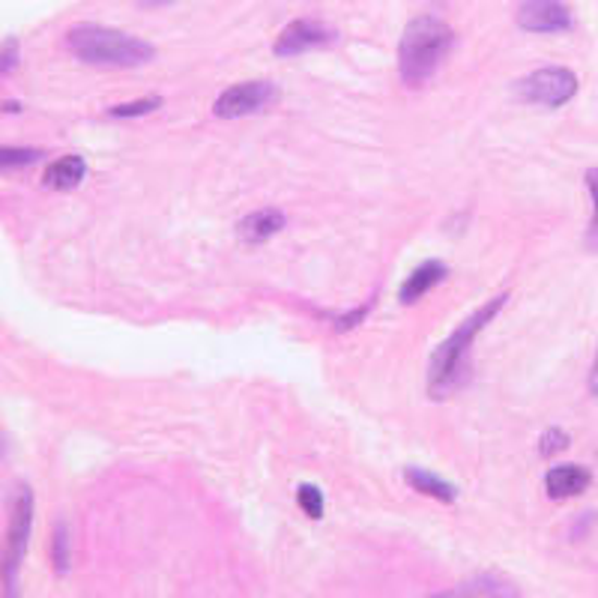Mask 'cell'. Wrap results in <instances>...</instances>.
<instances>
[{
  "label": "cell",
  "mask_w": 598,
  "mask_h": 598,
  "mask_svg": "<svg viewBox=\"0 0 598 598\" xmlns=\"http://www.w3.org/2000/svg\"><path fill=\"white\" fill-rule=\"evenodd\" d=\"M329 39H332V30H329L327 24L312 22V19H296L294 24H288L282 34H279L272 51L279 58H296V54H305L312 48L327 46Z\"/></svg>",
  "instance_id": "ba28073f"
},
{
  "label": "cell",
  "mask_w": 598,
  "mask_h": 598,
  "mask_svg": "<svg viewBox=\"0 0 598 598\" xmlns=\"http://www.w3.org/2000/svg\"><path fill=\"white\" fill-rule=\"evenodd\" d=\"M569 447H572V437H569V431H563V428H548V431L539 437V455L541 457L560 455V452H565Z\"/></svg>",
  "instance_id": "2e32d148"
},
{
  "label": "cell",
  "mask_w": 598,
  "mask_h": 598,
  "mask_svg": "<svg viewBox=\"0 0 598 598\" xmlns=\"http://www.w3.org/2000/svg\"><path fill=\"white\" fill-rule=\"evenodd\" d=\"M156 108H162V99L159 96H150V99H138V102H126V106H114L108 111V118H144Z\"/></svg>",
  "instance_id": "ac0fdd59"
},
{
  "label": "cell",
  "mask_w": 598,
  "mask_h": 598,
  "mask_svg": "<svg viewBox=\"0 0 598 598\" xmlns=\"http://www.w3.org/2000/svg\"><path fill=\"white\" fill-rule=\"evenodd\" d=\"M593 485V473L581 464H557L545 473V491L551 500H572Z\"/></svg>",
  "instance_id": "9c48e42d"
},
{
  "label": "cell",
  "mask_w": 598,
  "mask_h": 598,
  "mask_svg": "<svg viewBox=\"0 0 598 598\" xmlns=\"http://www.w3.org/2000/svg\"><path fill=\"white\" fill-rule=\"evenodd\" d=\"M276 99V87L270 82H243L228 87L219 99H216V118L236 120L246 118V114H258Z\"/></svg>",
  "instance_id": "8992f818"
},
{
  "label": "cell",
  "mask_w": 598,
  "mask_h": 598,
  "mask_svg": "<svg viewBox=\"0 0 598 598\" xmlns=\"http://www.w3.org/2000/svg\"><path fill=\"white\" fill-rule=\"evenodd\" d=\"M584 180H587L589 198H593V222L587 228V248L598 252V168H589Z\"/></svg>",
  "instance_id": "e0dca14e"
},
{
  "label": "cell",
  "mask_w": 598,
  "mask_h": 598,
  "mask_svg": "<svg viewBox=\"0 0 598 598\" xmlns=\"http://www.w3.org/2000/svg\"><path fill=\"white\" fill-rule=\"evenodd\" d=\"M147 3H168V0H147Z\"/></svg>",
  "instance_id": "cb8c5ba5"
},
{
  "label": "cell",
  "mask_w": 598,
  "mask_h": 598,
  "mask_svg": "<svg viewBox=\"0 0 598 598\" xmlns=\"http://www.w3.org/2000/svg\"><path fill=\"white\" fill-rule=\"evenodd\" d=\"M42 152L30 147H0V168H24L34 164Z\"/></svg>",
  "instance_id": "ffe728a7"
},
{
  "label": "cell",
  "mask_w": 598,
  "mask_h": 598,
  "mask_svg": "<svg viewBox=\"0 0 598 598\" xmlns=\"http://www.w3.org/2000/svg\"><path fill=\"white\" fill-rule=\"evenodd\" d=\"M589 392L598 395V353H596V363H593V368H589Z\"/></svg>",
  "instance_id": "603a6c76"
},
{
  "label": "cell",
  "mask_w": 598,
  "mask_h": 598,
  "mask_svg": "<svg viewBox=\"0 0 598 598\" xmlns=\"http://www.w3.org/2000/svg\"><path fill=\"white\" fill-rule=\"evenodd\" d=\"M84 174H87V162L82 156L70 152V156H60L58 162L48 164L46 186L58 188V192H70V188L82 186Z\"/></svg>",
  "instance_id": "7c38bea8"
},
{
  "label": "cell",
  "mask_w": 598,
  "mask_h": 598,
  "mask_svg": "<svg viewBox=\"0 0 598 598\" xmlns=\"http://www.w3.org/2000/svg\"><path fill=\"white\" fill-rule=\"evenodd\" d=\"M479 584V596H488V598H521V593H517L509 581H503V577L497 575H485L476 581Z\"/></svg>",
  "instance_id": "d6986e66"
},
{
  "label": "cell",
  "mask_w": 598,
  "mask_h": 598,
  "mask_svg": "<svg viewBox=\"0 0 598 598\" xmlns=\"http://www.w3.org/2000/svg\"><path fill=\"white\" fill-rule=\"evenodd\" d=\"M34 529V491L19 488L10 505V529H7V545L0 557V577H3V593L7 598H19V569L24 563V551Z\"/></svg>",
  "instance_id": "277c9868"
},
{
  "label": "cell",
  "mask_w": 598,
  "mask_h": 598,
  "mask_svg": "<svg viewBox=\"0 0 598 598\" xmlns=\"http://www.w3.org/2000/svg\"><path fill=\"white\" fill-rule=\"evenodd\" d=\"M284 224H288V216L282 210H276V207H267V210L252 212V216H246L243 222L236 224V234L248 246H260V243H267L276 234H282Z\"/></svg>",
  "instance_id": "30bf717a"
},
{
  "label": "cell",
  "mask_w": 598,
  "mask_h": 598,
  "mask_svg": "<svg viewBox=\"0 0 598 598\" xmlns=\"http://www.w3.org/2000/svg\"><path fill=\"white\" fill-rule=\"evenodd\" d=\"M296 503L308 517H324V491L317 485H300L296 488Z\"/></svg>",
  "instance_id": "9a60e30c"
},
{
  "label": "cell",
  "mask_w": 598,
  "mask_h": 598,
  "mask_svg": "<svg viewBox=\"0 0 598 598\" xmlns=\"http://www.w3.org/2000/svg\"><path fill=\"white\" fill-rule=\"evenodd\" d=\"M515 94L529 102V106L541 108H563L572 102L577 94V75L565 66H545L536 70L527 78L515 84Z\"/></svg>",
  "instance_id": "5b68a950"
},
{
  "label": "cell",
  "mask_w": 598,
  "mask_h": 598,
  "mask_svg": "<svg viewBox=\"0 0 598 598\" xmlns=\"http://www.w3.org/2000/svg\"><path fill=\"white\" fill-rule=\"evenodd\" d=\"M51 565L58 575H66L72 569V539H70V527L60 521L54 527V536H51Z\"/></svg>",
  "instance_id": "5bb4252c"
},
{
  "label": "cell",
  "mask_w": 598,
  "mask_h": 598,
  "mask_svg": "<svg viewBox=\"0 0 598 598\" xmlns=\"http://www.w3.org/2000/svg\"><path fill=\"white\" fill-rule=\"evenodd\" d=\"M479 596V584L473 581V584H464V587L447 589V593H435V596L428 598H476Z\"/></svg>",
  "instance_id": "7402d4cb"
},
{
  "label": "cell",
  "mask_w": 598,
  "mask_h": 598,
  "mask_svg": "<svg viewBox=\"0 0 598 598\" xmlns=\"http://www.w3.org/2000/svg\"><path fill=\"white\" fill-rule=\"evenodd\" d=\"M19 60H22V48H19V39L10 36V39H3L0 42V75H7L19 66Z\"/></svg>",
  "instance_id": "44dd1931"
},
{
  "label": "cell",
  "mask_w": 598,
  "mask_h": 598,
  "mask_svg": "<svg viewBox=\"0 0 598 598\" xmlns=\"http://www.w3.org/2000/svg\"><path fill=\"white\" fill-rule=\"evenodd\" d=\"M0 452H3V437H0Z\"/></svg>",
  "instance_id": "d4e9b609"
},
{
  "label": "cell",
  "mask_w": 598,
  "mask_h": 598,
  "mask_svg": "<svg viewBox=\"0 0 598 598\" xmlns=\"http://www.w3.org/2000/svg\"><path fill=\"white\" fill-rule=\"evenodd\" d=\"M455 34L443 19L437 15H419L404 27L399 46V70L401 82L407 87H423L447 60L452 51Z\"/></svg>",
  "instance_id": "3957f363"
},
{
  "label": "cell",
  "mask_w": 598,
  "mask_h": 598,
  "mask_svg": "<svg viewBox=\"0 0 598 598\" xmlns=\"http://www.w3.org/2000/svg\"><path fill=\"white\" fill-rule=\"evenodd\" d=\"M517 27L527 34H565L572 30V10L563 0H524L517 7Z\"/></svg>",
  "instance_id": "52a82bcc"
},
{
  "label": "cell",
  "mask_w": 598,
  "mask_h": 598,
  "mask_svg": "<svg viewBox=\"0 0 598 598\" xmlns=\"http://www.w3.org/2000/svg\"><path fill=\"white\" fill-rule=\"evenodd\" d=\"M404 481L411 485L413 491L425 493V497H435L440 503H455L457 500V488L452 481L440 479V476H435V473H428L423 467L404 469Z\"/></svg>",
  "instance_id": "4fadbf2b"
},
{
  "label": "cell",
  "mask_w": 598,
  "mask_h": 598,
  "mask_svg": "<svg viewBox=\"0 0 598 598\" xmlns=\"http://www.w3.org/2000/svg\"><path fill=\"white\" fill-rule=\"evenodd\" d=\"M509 294L493 296L491 303H485L476 308L473 315L461 324V327L449 335L431 356V368H428V392L431 399H449L455 389H461L469 380V351H473V341L481 329L491 324L493 317L503 312Z\"/></svg>",
  "instance_id": "6da1fadb"
},
{
  "label": "cell",
  "mask_w": 598,
  "mask_h": 598,
  "mask_svg": "<svg viewBox=\"0 0 598 598\" xmlns=\"http://www.w3.org/2000/svg\"><path fill=\"white\" fill-rule=\"evenodd\" d=\"M66 46L84 63L114 70H135L156 58V48L150 42L106 24H75L66 34Z\"/></svg>",
  "instance_id": "7a4b0ae2"
},
{
  "label": "cell",
  "mask_w": 598,
  "mask_h": 598,
  "mask_svg": "<svg viewBox=\"0 0 598 598\" xmlns=\"http://www.w3.org/2000/svg\"><path fill=\"white\" fill-rule=\"evenodd\" d=\"M449 276V267L443 264V260H425V264H419L416 270L404 279V284H401L399 291V300L404 305H413L419 303L431 288H437V284L443 282Z\"/></svg>",
  "instance_id": "8fae6325"
}]
</instances>
